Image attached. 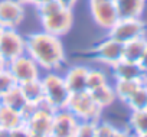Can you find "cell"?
<instances>
[{
	"mask_svg": "<svg viewBox=\"0 0 147 137\" xmlns=\"http://www.w3.org/2000/svg\"><path fill=\"white\" fill-rule=\"evenodd\" d=\"M26 53L42 71H58L66 62V52L59 36L39 30L26 36Z\"/></svg>",
	"mask_w": 147,
	"mask_h": 137,
	"instance_id": "cell-1",
	"label": "cell"
},
{
	"mask_svg": "<svg viewBox=\"0 0 147 137\" xmlns=\"http://www.w3.org/2000/svg\"><path fill=\"white\" fill-rule=\"evenodd\" d=\"M35 9L38 12L42 30L62 38L68 35V32L72 29L74 25L72 9L63 7L56 0H45Z\"/></svg>",
	"mask_w": 147,
	"mask_h": 137,
	"instance_id": "cell-2",
	"label": "cell"
},
{
	"mask_svg": "<svg viewBox=\"0 0 147 137\" xmlns=\"http://www.w3.org/2000/svg\"><path fill=\"white\" fill-rule=\"evenodd\" d=\"M40 82L43 87L45 101L55 110L65 108L71 92L65 84L63 75L58 74V71H48L43 75H40Z\"/></svg>",
	"mask_w": 147,
	"mask_h": 137,
	"instance_id": "cell-3",
	"label": "cell"
},
{
	"mask_svg": "<svg viewBox=\"0 0 147 137\" xmlns=\"http://www.w3.org/2000/svg\"><path fill=\"white\" fill-rule=\"evenodd\" d=\"M65 108L72 113L78 118V121H100L101 115H102V108H100L91 94L85 90V91H80V92H71L66 101Z\"/></svg>",
	"mask_w": 147,
	"mask_h": 137,
	"instance_id": "cell-4",
	"label": "cell"
},
{
	"mask_svg": "<svg viewBox=\"0 0 147 137\" xmlns=\"http://www.w3.org/2000/svg\"><path fill=\"white\" fill-rule=\"evenodd\" d=\"M143 36H146V23L141 18H118V20L108 29V38L123 45Z\"/></svg>",
	"mask_w": 147,
	"mask_h": 137,
	"instance_id": "cell-5",
	"label": "cell"
},
{
	"mask_svg": "<svg viewBox=\"0 0 147 137\" xmlns=\"http://www.w3.org/2000/svg\"><path fill=\"white\" fill-rule=\"evenodd\" d=\"M6 70L9 71V74L12 75V78L15 80V82L18 85L33 81V80H38L42 75L40 74L42 70L39 68V65L28 53H23L19 58L7 62Z\"/></svg>",
	"mask_w": 147,
	"mask_h": 137,
	"instance_id": "cell-6",
	"label": "cell"
},
{
	"mask_svg": "<svg viewBox=\"0 0 147 137\" xmlns=\"http://www.w3.org/2000/svg\"><path fill=\"white\" fill-rule=\"evenodd\" d=\"M55 111L56 110L43 100L33 107V111L25 120L23 124L28 127L30 134H49Z\"/></svg>",
	"mask_w": 147,
	"mask_h": 137,
	"instance_id": "cell-7",
	"label": "cell"
},
{
	"mask_svg": "<svg viewBox=\"0 0 147 137\" xmlns=\"http://www.w3.org/2000/svg\"><path fill=\"white\" fill-rule=\"evenodd\" d=\"M26 53V36L18 29H3L0 35V55L6 62H10Z\"/></svg>",
	"mask_w": 147,
	"mask_h": 137,
	"instance_id": "cell-8",
	"label": "cell"
},
{
	"mask_svg": "<svg viewBox=\"0 0 147 137\" xmlns=\"http://www.w3.org/2000/svg\"><path fill=\"white\" fill-rule=\"evenodd\" d=\"M90 12L94 23L105 30L118 20V13L113 0H90Z\"/></svg>",
	"mask_w": 147,
	"mask_h": 137,
	"instance_id": "cell-9",
	"label": "cell"
},
{
	"mask_svg": "<svg viewBox=\"0 0 147 137\" xmlns=\"http://www.w3.org/2000/svg\"><path fill=\"white\" fill-rule=\"evenodd\" d=\"M25 13V5L19 0H0V25L5 29H18Z\"/></svg>",
	"mask_w": 147,
	"mask_h": 137,
	"instance_id": "cell-10",
	"label": "cell"
},
{
	"mask_svg": "<svg viewBox=\"0 0 147 137\" xmlns=\"http://www.w3.org/2000/svg\"><path fill=\"white\" fill-rule=\"evenodd\" d=\"M78 123V118L66 108L56 110L52 118L49 137H74Z\"/></svg>",
	"mask_w": 147,
	"mask_h": 137,
	"instance_id": "cell-11",
	"label": "cell"
},
{
	"mask_svg": "<svg viewBox=\"0 0 147 137\" xmlns=\"http://www.w3.org/2000/svg\"><path fill=\"white\" fill-rule=\"evenodd\" d=\"M94 56L98 62L107 66H113L115 62L123 59V43L107 36L104 40L95 45Z\"/></svg>",
	"mask_w": 147,
	"mask_h": 137,
	"instance_id": "cell-12",
	"label": "cell"
},
{
	"mask_svg": "<svg viewBox=\"0 0 147 137\" xmlns=\"http://www.w3.org/2000/svg\"><path fill=\"white\" fill-rule=\"evenodd\" d=\"M111 68V75L114 80H125V81H143L144 82V71L138 62H131L127 59H120Z\"/></svg>",
	"mask_w": 147,
	"mask_h": 137,
	"instance_id": "cell-13",
	"label": "cell"
},
{
	"mask_svg": "<svg viewBox=\"0 0 147 137\" xmlns=\"http://www.w3.org/2000/svg\"><path fill=\"white\" fill-rule=\"evenodd\" d=\"M90 68L87 65H74L63 74L65 84L69 92H80L87 90V75Z\"/></svg>",
	"mask_w": 147,
	"mask_h": 137,
	"instance_id": "cell-14",
	"label": "cell"
},
{
	"mask_svg": "<svg viewBox=\"0 0 147 137\" xmlns=\"http://www.w3.org/2000/svg\"><path fill=\"white\" fill-rule=\"evenodd\" d=\"M118 18H141L147 0H113Z\"/></svg>",
	"mask_w": 147,
	"mask_h": 137,
	"instance_id": "cell-15",
	"label": "cell"
},
{
	"mask_svg": "<svg viewBox=\"0 0 147 137\" xmlns=\"http://www.w3.org/2000/svg\"><path fill=\"white\" fill-rule=\"evenodd\" d=\"M19 87H20L22 94H23V97H25L28 104L38 105L39 103H42L45 100V97H43V87H42L40 78L29 81V82H25V84H20Z\"/></svg>",
	"mask_w": 147,
	"mask_h": 137,
	"instance_id": "cell-16",
	"label": "cell"
},
{
	"mask_svg": "<svg viewBox=\"0 0 147 137\" xmlns=\"http://www.w3.org/2000/svg\"><path fill=\"white\" fill-rule=\"evenodd\" d=\"M88 92L91 94L94 103H95L100 108H102V110L111 107V105L115 103V100H117L115 92H114V88H113V85H111L110 82L105 84V85H101V87H98V88H95V90H91V91H88Z\"/></svg>",
	"mask_w": 147,
	"mask_h": 137,
	"instance_id": "cell-17",
	"label": "cell"
},
{
	"mask_svg": "<svg viewBox=\"0 0 147 137\" xmlns=\"http://www.w3.org/2000/svg\"><path fill=\"white\" fill-rule=\"evenodd\" d=\"M146 46H147L146 36L137 38V39H133V40L124 43L123 45V59H127L131 62H138Z\"/></svg>",
	"mask_w": 147,
	"mask_h": 137,
	"instance_id": "cell-18",
	"label": "cell"
},
{
	"mask_svg": "<svg viewBox=\"0 0 147 137\" xmlns=\"http://www.w3.org/2000/svg\"><path fill=\"white\" fill-rule=\"evenodd\" d=\"M22 124H23V118L19 111L0 104V127L10 131L12 128H16Z\"/></svg>",
	"mask_w": 147,
	"mask_h": 137,
	"instance_id": "cell-19",
	"label": "cell"
},
{
	"mask_svg": "<svg viewBox=\"0 0 147 137\" xmlns=\"http://www.w3.org/2000/svg\"><path fill=\"white\" fill-rule=\"evenodd\" d=\"M0 104H3L9 108H13L19 113H22V110L28 105L19 85H15L12 90H9L2 98H0Z\"/></svg>",
	"mask_w": 147,
	"mask_h": 137,
	"instance_id": "cell-20",
	"label": "cell"
},
{
	"mask_svg": "<svg viewBox=\"0 0 147 137\" xmlns=\"http://www.w3.org/2000/svg\"><path fill=\"white\" fill-rule=\"evenodd\" d=\"M144 84L143 81H125V80H114L113 88L115 92L117 100H120L121 103H127V100L133 95V92L141 85Z\"/></svg>",
	"mask_w": 147,
	"mask_h": 137,
	"instance_id": "cell-21",
	"label": "cell"
},
{
	"mask_svg": "<svg viewBox=\"0 0 147 137\" xmlns=\"http://www.w3.org/2000/svg\"><path fill=\"white\" fill-rule=\"evenodd\" d=\"M125 105L128 107L130 111H143L147 110V85L141 84L133 95L127 100Z\"/></svg>",
	"mask_w": 147,
	"mask_h": 137,
	"instance_id": "cell-22",
	"label": "cell"
},
{
	"mask_svg": "<svg viewBox=\"0 0 147 137\" xmlns=\"http://www.w3.org/2000/svg\"><path fill=\"white\" fill-rule=\"evenodd\" d=\"M128 130L136 134L147 133V110L143 111H131L128 117Z\"/></svg>",
	"mask_w": 147,
	"mask_h": 137,
	"instance_id": "cell-23",
	"label": "cell"
},
{
	"mask_svg": "<svg viewBox=\"0 0 147 137\" xmlns=\"http://www.w3.org/2000/svg\"><path fill=\"white\" fill-rule=\"evenodd\" d=\"M108 77L104 71L101 70H95V68H90L88 75H87V91L95 90L101 85L108 84Z\"/></svg>",
	"mask_w": 147,
	"mask_h": 137,
	"instance_id": "cell-24",
	"label": "cell"
},
{
	"mask_svg": "<svg viewBox=\"0 0 147 137\" xmlns=\"http://www.w3.org/2000/svg\"><path fill=\"white\" fill-rule=\"evenodd\" d=\"M74 137H97L95 121H80Z\"/></svg>",
	"mask_w": 147,
	"mask_h": 137,
	"instance_id": "cell-25",
	"label": "cell"
},
{
	"mask_svg": "<svg viewBox=\"0 0 147 137\" xmlns=\"http://www.w3.org/2000/svg\"><path fill=\"white\" fill-rule=\"evenodd\" d=\"M15 85H18V84L15 82V80L12 78V75L9 74L7 70L0 71V98H2L9 90H12Z\"/></svg>",
	"mask_w": 147,
	"mask_h": 137,
	"instance_id": "cell-26",
	"label": "cell"
},
{
	"mask_svg": "<svg viewBox=\"0 0 147 137\" xmlns=\"http://www.w3.org/2000/svg\"><path fill=\"white\" fill-rule=\"evenodd\" d=\"M117 127L113 126L108 121H97V137H111V134L114 133Z\"/></svg>",
	"mask_w": 147,
	"mask_h": 137,
	"instance_id": "cell-27",
	"label": "cell"
},
{
	"mask_svg": "<svg viewBox=\"0 0 147 137\" xmlns=\"http://www.w3.org/2000/svg\"><path fill=\"white\" fill-rule=\"evenodd\" d=\"M9 137H30V131L28 130L25 124H22L16 128H12L9 131Z\"/></svg>",
	"mask_w": 147,
	"mask_h": 137,
	"instance_id": "cell-28",
	"label": "cell"
},
{
	"mask_svg": "<svg viewBox=\"0 0 147 137\" xmlns=\"http://www.w3.org/2000/svg\"><path fill=\"white\" fill-rule=\"evenodd\" d=\"M111 137H134V136L128 128H115Z\"/></svg>",
	"mask_w": 147,
	"mask_h": 137,
	"instance_id": "cell-29",
	"label": "cell"
},
{
	"mask_svg": "<svg viewBox=\"0 0 147 137\" xmlns=\"http://www.w3.org/2000/svg\"><path fill=\"white\" fill-rule=\"evenodd\" d=\"M138 65L141 66V70L144 72H147V46H146V49H144V52H143V55L138 61Z\"/></svg>",
	"mask_w": 147,
	"mask_h": 137,
	"instance_id": "cell-30",
	"label": "cell"
},
{
	"mask_svg": "<svg viewBox=\"0 0 147 137\" xmlns=\"http://www.w3.org/2000/svg\"><path fill=\"white\" fill-rule=\"evenodd\" d=\"M59 5H62L63 7H68V9H74V6L77 5L78 0H56Z\"/></svg>",
	"mask_w": 147,
	"mask_h": 137,
	"instance_id": "cell-31",
	"label": "cell"
},
{
	"mask_svg": "<svg viewBox=\"0 0 147 137\" xmlns=\"http://www.w3.org/2000/svg\"><path fill=\"white\" fill-rule=\"evenodd\" d=\"M19 2H22L23 5H30V6H38V5H40L42 2H45V0H19Z\"/></svg>",
	"mask_w": 147,
	"mask_h": 137,
	"instance_id": "cell-32",
	"label": "cell"
},
{
	"mask_svg": "<svg viewBox=\"0 0 147 137\" xmlns=\"http://www.w3.org/2000/svg\"><path fill=\"white\" fill-rule=\"evenodd\" d=\"M6 66H7V62L2 58V55H0V71H2V70H6Z\"/></svg>",
	"mask_w": 147,
	"mask_h": 137,
	"instance_id": "cell-33",
	"label": "cell"
},
{
	"mask_svg": "<svg viewBox=\"0 0 147 137\" xmlns=\"http://www.w3.org/2000/svg\"><path fill=\"white\" fill-rule=\"evenodd\" d=\"M0 137H9V130H5L0 127Z\"/></svg>",
	"mask_w": 147,
	"mask_h": 137,
	"instance_id": "cell-34",
	"label": "cell"
},
{
	"mask_svg": "<svg viewBox=\"0 0 147 137\" xmlns=\"http://www.w3.org/2000/svg\"><path fill=\"white\" fill-rule=\"evenodd\" d=\"M30 137H49V134H30Z\"/></svg>",
	"mask_w": 147,
	"mask_h": 137,
	"instance_id": "cell-35",
	"label": "cell"
},
{
	"mask_svg": "<svg viewBox=\"0 0 147 137\" xmlns=\"http://www.w3.org/2000/svg\"><path fill=\"white\" fill-rule=\"evenodd\" d=\"M133 136H134V134H133ZM134 137H147V133H146V134H136Z\"/></svg>",
	"mask_w": 147,
	"mask_h": 137,
	"instance_id": "cell-36",
	"label": "cell"
},
{
	"mask_svg": "<svg viewBox=\"0 0 147 137\" xmlns=\"http://www.w3.org/2000/svg\"><path fill=\"white\" fill-rule=\"evenodd\" d=\"M144 84H146V85H147V72H146V74H144Z\"/></svg>",
	"mask_w": 147,
	"mask_h": 137,
	"instance_id": "cell-37",
	"label": "cell"
},
{
	"mask_svg": "<svg viewBox=\"0 0 147 137\" xmlns=\"http://www.w3.org/2000/svg\"><path fill=\"white\" fill-rule=\"evenodd\" d=\"M3 29H5V28H3L2 25H0V35H2V32H3Z\"/></svg>",
	"mask_w": 147,
	"mask_h": 137,
	"instance_id": "cell-38",
	"label": "cell"
}]
</instances>
